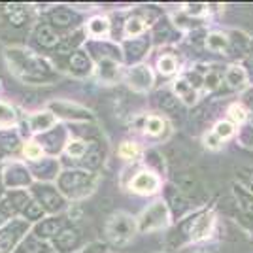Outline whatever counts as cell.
I'll use <instances>...</instances> for the list:
<instances>
[{"label": "cell", "mask_w": 253, "mask_h": 253, "mask_svg": "<svg viewBox=\"0 0 253 253\" xmlns=\"http://www.w3.org/2000/svg\"><path fill=\"white\" fill-rule=\"evenodd\" d=\"M108 29H110V25H108V21H106V19H102V17H95L93 21L89 23V31H91V34H95V36L106 34V32H108Z\"/></svg>", "instance_id": "cell-18"}, {"label": "cell", "mask_w": 253, "mask_h": 253, "mask_svg": "<svg viewBox=\"0 0 253 253\" xmlns=\"http://www.w3.org/2000/svg\"><path fill=\"white\" fill-rule=\"evenodd\" d=\"M130 187L136 191V193H153L159 187V181L153 174L149 172H140L136 178L132 179Z\"/></svg>", "instance_id": "cell-8"}, {"label": "cell", "mask_w": 253, "mask_h": 253, "mask_svg": "<svg viewBox=\"0 0 253 253\" xmlns=\"http://www.w3.org/2000/svg\"><path fill=\"white\" fill-rule=\"evenodd\" d=\"M187 8H189V10H187L189 13H201V10H199V8H204V6H201V4H195V6H191V4H189Z\"/></svg>", "instance_id": "cell-37"}, {"label": "cell", "mask_w": 253, "mask_h": 253, "mask_svg": "<svg viewBox=\"0 0 253 253\" xmlns=\"http://www.w3.org/2000/svg\"><path fill=\"white\" fill-rule=\"evenodd\" d=\"M165 225H167V206L163 202H155L140 217V231H155Z\"/></svg>", "instance_id": "cell-3"}, {"label": "cell", "mask_w": 253, "mask_h": 253, "mask_svg": "<svg viewBox=\"0 0 253 253\" xmlns=\"http://www.w3.org/2000/svg\"><path fill=\"white\" fill-rule=\"evenodd\" d=\"M23 231L25 223H13V227H6L4 231H0V253H10Z\"/></svg>", "instance_id": "cell-4"}, {"label": "cell", "mask_w": 253, "mask_h": 253, "mask_svg": "<svg viewBox=\"0 0 253 253\" xmlns=\"http://www.w3.org/2000/svg\"><path fill=\"white\" fill-rule=\"evenodd\" d=\"M119 155H121L123 159L138 157V146H136V144H130V142L121 144V148H119Z\"/></svg>", "instance_id": "cell-25"}, {"label": "cell", "mask_w": 253, "mask_h": 253, "mask_svg": "<svg viewBox=\"0 0 253 253\" xmlns=\"http://www.w3.org/2000/svg\"><path fill=\"white\" fill-rule=\"evenodd\" d=\"M25 155L29 159H38L42 155V149H40V146H36V144H27L25 146Z\"/></svg>", "instance_id": "cell-34"}, {"label": "cell", "mask_w": 253, "mask_h": 253, "mask_svg": "<svg viewBox=\"0 0 253 253\" xmlns=\"http://www.w3.org/2000/svg\"><path fill=\"white\" fill-rule=\"evenodd\" d=\"M151 82H153V78H151V72H149L148 66H136V68H132L128 72V84H130L132 89H136V91H146V89H149Z\"/></svg>", "instance_id": "cell-5"}, {"label": "cell", "mask_w": 253, "mask_h": 253, "mask_svg": "<svg viewBox=\"0 0 253 253\" xmlns=\"http://www.w3.org/2000/svg\"><path fill=\"white\" fill-rule=\"evenodd\" d=\"M217 140H219L217 136H206V144L210 142V148H217Z\"/></svg>", "instance_id": "cell-36"}, {"label": "cell", "mask_w": 253, "mask_h": 253, "mask_svg": "<svg viewBox=\"0 0 253 253\" xmlns=\"http://www.w3.org/2000/svg\"><path fill=\"white\" fill-rule=\"evenodd\" d=\"M34 34H36L38 43H42L43 47H53V45H57V42H59L57 34H55V31H53L49 25H38Z\"/></svg>", "instance_id": "cell-9"}, {"label": "cell", "mask_w": 253, "mask_h": 253, "mask_svg": "<svg viewBox=\"0 0 253 253\" xmlns=\"http://www.w3.org/2000/svg\"><path fill=\"white\" fill-rule=\"evenodd\" d=\"M85 151H87V144L85 142L76 140V142L68 144V155H72V157H84Z\"/></svg>", "instance_id": "cell-24"}, {"label": "cell", "mask_w": 253, "mask_h": 253, "mask_svg": "<svg viewBox=\"0 0 253 253\" xmlns=\"http://www.w3.org/2000/svg\"><path fill=\"white\" fill-rule=\"evenodd\" d=\"M229 116H231L232 121L242 123V121H246V110H244V106L232 104L231 108H229Z\"/></svg>", "instance_id": "cell-27"}, {"label": "cell", "mask_w": 253, "mask_h": 253, "mask_svg": "<svg viewBox=\"0 0 253 253\" xmlns=\"http://www.w3.org/2000/svg\"><path fill=\"white\" fill-rule=\"evenodd\" d=\"M231 134H232L231 123H217V126H215V136L217 138H229Z\"/></svg>", "instance_id": "cell-33"}, {"label": "cell", "mask_w": 253, "mask_h": 253, "mask_svg": "<svg viewBox=\"0 0 253 253\" xmlns=\"http://www.w3.org/2000/svg\"><path fill=\"white\" fill-rule=\"evenodd\" d=\"M51 23L57 27H68L72 23V13L70 11H55L51 15Z\"/></svg>", "instance_id": "cell-19"}, {"label": "cell", "mask_w": 253, "mask_h": 253, "mask_svg": "<svg viewBox=\"0 0 253 253\" xmlns=\"http://www.w3.org/2000/svg\"><path fill=\"white\" fill-rule=\"evenodd\" d=\"M53 123H55V117H53L49 112H43V114L32 116L31 128L32 130H36V132H40V130H47L49 126H53Z\"/></svg>", "instance_id": "cell-13"}, {"label": "cell", "mask_w": 253, "mask_h": 253, "mask_svg": "<svg viewBox=\"0 0 253 253\" xmlns=\"http://www.w3.org/2000/svg\"><path fill=\"white\" fill-rule=\"evenodd\" d=\"M227 84L231 87H242L246 84V72H244L240 66H232L227 70V76H225Z\"/></svg>", "instance_id": "cell-14"}, {"label": "cell", "mask_w": 253, "mask_h": 253, "mask_svg": "<svg viewBox=\"0 0 253 253\" xmlns=\"http://www.w3.org/2000/svg\"><path fill=\"white\" fill-rule=\"evenodd\" d=\"M179 187H181V191H185L187 195H193L195 193V187H197V181L193 179V176H189V174H181L178 179Z\"/></svg>", "instance_id": "cell-20"}, {"label": "cell", "mask_w": 253, "mask_h": 253, "mask_svg": "<svg viewBox=\"0 0 253 253\" xmlns=\"http://www.w3.org/2000/svg\"><path fill=\"white\" fill-rule=\"evenodd\" d=\"M146 47H148V43L142 42V40H132V43H128V45H126L128 53H130L134 59L142 57V55H144V51H146Z\"/></svg>", "instance_id": "cell-23"}, {"label": "cell", "mask_w": 253, "mask_h": 253, "mask_svg": "<svg viewBox=\"0 0 253 253\" xmlns=\"http://www.w3.org/2000/svg\"><path fill=\"white\" fill-rule=\"evenodd\" d=\"M25 213H27L29 219H38V217L42 215V206H40L38 202H31V204L25 208Z\"/></svg>", "instance_id": "cell-32"}, {"label": "cell", "mask_w": 253, "mask_h": 253, "mask_svg": "<svg viewBox=\"0 0 253 253\" xmlns=\"http://www.w3.org/2000/svg\"><path fill=\"white\" fill-rule=\"evenodd\" d=\"M80 242V232L76 231V229H68V231H63L59 236H57V246H59V250H72L76 248V244Z\"/></svg>", "instance_id": "cell-10"}, {"label": "cell", "mask_w": 253, "mask_h": 253, "mask_svg": "<svg viewBox=\"0 0 253 253\" xmlns=\"http://www.w3.org/2000/svg\"><path fill=\"white\" fill-rule=\"evenodd\" d=\"M163 128H165V121L159 119V117H149L148 121H146V130H148L149 134H161Z\"/></svg>", "instance_id": "cell-21"}, {"label": "cell", "mask_w": 253, "mask_h": 253, "mask_svg": "<svg viewBox=\"0 0 253 253\" xmlns=\"http://www.w3.org/2000/svg\"><path fill=\"white\" fill-rule=\"evenodd\" d=\"M23 252L25 253H47V246H43L40 240L32 238V240H29V242L25 244Z\"/></svg>", "instance_id": "cell-22"}, {"label": "cell", "mask_w": 253, "mask_h": 253, "mask_svg": "<svg viewBox=\"0 0 253 253\" xmlns=\"http://www.w3.org/2000/svg\"><path fill=\"white\" fill-rule=\"evenodd\" d=\"M100 161H102V155H100V151H93V153H89V151H87L85 165H87L89 169H98V167H100Z\"/></svg>", "instance_id": "cell-30"}, {"label": "cell", "mask_w": 253, "mask_h": 253, "mask_svg": "<svg viewBox=\"0 0 253 253\" xmlns=\"http://www.w3.org/2000/svg\"><path fill=\"white\" fill-rule=\"evenodd\" d=\"M34 191H36V195H38L40 202H42L47 210L55 211V210H61V208L64 206L63 197H61L55 189H51V187H36Z\"/></svg>", "instance_id": "cell-6"}, {"label": "cell", "mask_w": 253, "mask_h": 253, "mask_svg": "<svg viewBox=\"0 0 253 253\" xmlns=\"http://www.w3.org/2000/svg\"><path fill=\"white\" fill-rule=\"evenodd\" d=\"M70 66L78 70V72H89V68H91V63H89V57L82 51H76L72 53V57H70Z\"/></svg>", "instance_id": "cell-15"}, {"label": "cell", "mask_w": 253, "mask_h": 253, "mask_svg": "<svg viewBox=\"0 0 253 253\" xmlns=\"http://www.w3.org/2000/svg\"><path fill=\"white\" fill-rule=\"evenodd\" d=\"M206 45H208V49H211V51H223V49H227V47H229V40H227L223 34L213 32V34L208 36Z\"/></svg>", "instance_id": "cell-16"}, {"label": "cell", "mask_w": 253, "mask_h": 253, "mask_svg": "<svg viewBox=\"0 0 253 253\" xmlns=\"http://www.w3.org/2000/svg\"><path fill=\"white\" fill-rule=\"evenodd\" d=\"M144 31V21L138 19V17H132L126 23V34H140Z\"/></svg>", "instance_id": "cell-28"}, {"label": "cell", "mask_w": 253, "mask_h": 253, "mask_svg": "<svg viewBox=\"0 0 253 253\" xmlns=\"http://www.w3.org/2000/svg\"><path fill=\"white\" fill-rule=\"evenodd\" d=\"M61 227H63V221H59V219H47V221L40 223L36 227V234L40 238H51V236H57V232L61 231Z\"/></svg>", "instance_id": "cell-11"}, {"label": "cell", "mask_w": 253, "mask_h": 253, "mask_svg": "<svg viewBox=\"0 0 253 253\" xmlns=\"http://www.w3.org/2000/svg\"><path fill=\"white\" fill-rule=\"evenodd\" d=\"M8 19L13 27H23L27 21V11L23 10L21 6H10L8 10Z\"/></svg>", "instance_id": "cell-17"}, {"label": "cell", "mask_w": 253, "mask_h": 253, "mask_svg": "<svg viewBox=\"0 0 253 253\" xmlns=\"http://www.w3.org/2000/svg\"><path fill=\"white\" fill-rule=\"evenodd\" d=\"M172 202H174V211H176V215H179L181 211L187 208V202L183 201V197H174Z\"/></svg>", "instance_id": "cell-35"}, {"label": "cell", "mask_w": 253, "mask_h": 253, "mask_svg": "<svg viewBox=\"0 0 253 253\" xmlns=\"http://www.w3.org/2000/svg\"><path fill=\"white\" fill-rule=\"evenodd\" d=\"M176 93L179 95V98L183 100V102H187V104H193L195 100H197V93H195V89H193V85H189V82L185 80V78H181L176 82Z\"/></svg>", "instance_id": "cell-12"}, {"label": "cell", "mask_w": 253, "mask_h": 253, "mask_svg": "<svg viewBox=\"0 0 253 253\" xmlns=\"http://www.w3.org/2000/svg\"><path fill=\"white\" fill-rule=\"evenodd\" d=\"M132 234H134V219L128 217L126 213H117L106 225V236L116 246L126 244L132 238Z\"/></svg>", "instance_id": "cell-1"}, {"label": "cell", "mask_w": 253, "mask_h": 253, "mask_svg": "<svg viewBox=\"0 0 253 253\" xmlns=\"http://www.w3.org/2000/svg\"><path fill=\"white\" fill-rule=\"evenodd\" d=\"M236 195L240 197V202H242L244 210L253 213V197L252 195H248V193H244L242 189H236Z\"/></svg>", "instance_id": "cell-31"}, {"label": "cell", "mask_w": 253, "mask_h": 253, "mask_svg": "<svg viewBox=\"0 0 253 253\" xmlns=\"http://www.w3.org/2000/svg\"><path fill=\"white\" fill-rule=\"evenodd\" d=\"M211 213H202L199 215L193 225H191V231H189V236L193 240H201V238H206L208 234H210V229H211Z\"/></svg>", "instance_id": "cell-7"}, {"label": "cell", "mask_w": 253, "mask_h": 253, "mask_svg": "<svg viewBox=\"0 0 253 253\" xmlns=\"http://www.w3.org/2000/svg\"><path fill=\"white\" fill-rule=\"evenodd\" d=\"M95 185V178L85 174V172H64L59 178V187L70 197H80L78 191L82 189H91ZM82 195H85L82 191Z\"/></svg>", "instance_id": "cell-2"}, {"label": "cell", "mask_w": 253, "mask_h": 253, "mask_svg": "<svg viewBox=\"0 0 253 253\" xmlns=\"http://www.w3.org/2000/svg\"><path fill=\"white\" fill-rule=\"evenodd\" d=\"M159 68H161L163 74H172L176 70V59L174 57H163L159 61Z\"/></svg>", "instance_id": "cell-26"}, {"label": "cell", "mask_w": 253, "mask_h": 253, "mask_svg": "<svg viewBox=\"0 0 253 253\" xmlns=\"http://www.w3.org/2000/svg\"><path fill=\"white\" fill-rule=\"evenodd\" d=\"M161 106H163L167 112H174L176 106H178V100L172 95H169V93H163V95H161Z\"/></svg>", "instance_id": "cell-29"}]
</instances>
